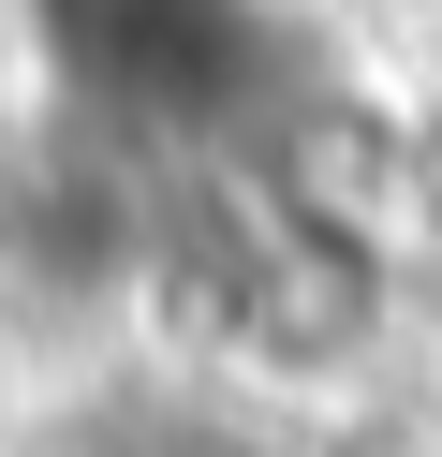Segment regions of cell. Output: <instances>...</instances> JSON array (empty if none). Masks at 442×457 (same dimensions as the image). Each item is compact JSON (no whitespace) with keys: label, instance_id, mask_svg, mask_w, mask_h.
<instances>
[{"label":"cell","instance_id":"1","mask_svg":"<svg viewBox=\"0 0 442 457\" xmlns=\"http://www.w3.org/2000/svg\"><path fill=\"white\" fill-rule=\"evenodd\" d=\"M29 45L88 119L192 133L265 89V0H29Z\"/></svg>","mask_w":442,"mask_h":457}]
</instances>
